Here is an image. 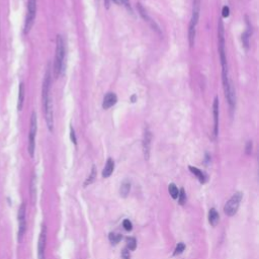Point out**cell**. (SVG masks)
<instances>
[{
	"mask_svg": "<svg viewBox=\"0 0 259 259\" xmlns=\"http://www.w3.org/2000/svg\"><path fill=\"white\" fill-rule=\"evenodd\" d=\"M64 59H65V42L63 37L58 34L56 38V50H55V59H54V76L59 77L64 70Z\"/></svg>",
	"mask_w": 259,
	"mask_h": 259,
	"instance_id": "1",
	"label": "cell"
},
{
	"mask_svg": "<svg viewBox=\"0 0 259 259\" xmlns=\"http://www.w3.org/2000/svg\"><path fill=\"white\" fill-rule=\"evenodd\" d=\"M199 11H200V1L199 0H193L192 3V14L188 26V42L190 47H193L196 34V25L199 24Z\"/></svg>",
	"mask_w": 259,
	"mask_h": 259,
	"instance_id": "2",
	"label": "cell"
},
{
	"mask_svg": "<svg viewBox=\"0 0 259 259\" xmlns=\"http://www.w3.org/2000/svg\"><path fill=\"white\" fill-rule=\"evenodd\" d=\"M38 131V117L36 111H33L32 117H30V123H29V145H28V151L29 156L33 158L34 155V149H36V136Z\"/></svg>",
	"mask_w": 259,
	"mask_h": 259,
	"instance_id": "3",
	"label": "cell"
},
{
	"mask_svg": "<svg viewBox=\"0 0 259 259\" xmlns=\"http://www.w3.org/2000/svg\"><path fill=\"white\" fill-rule=\"evenodd\" d=\"M37 15V0H29L28 2V12L25 21V33H29L34 24V19Z\"/></svg>",
	"mask_w": 259,
	"mask_h": 259,
	"instance_id": "4",
	"label": "cell"
},
{
	"mask_svg": "<svg viewBox=\"0 0 259 259\" xmlns=\"http://www.w3.org/2000/svg\"><path fill=\"white\" fill-rule=\"evenodd\" d=\"M242 198H243L242 192H236L235 194H233V196L228 200L227 203L225 204V207H224V212H225V214L227 216L232 217V216H234L236 212H237L239 206H240V203L242 200Z\"/></svg>",
	"mask_w": 259,
	"mask_h": 259,
	"instance_id": "5",
	"label": "cell"
},
{
	"mask_svg": "<svg viewBox=\"0 0 259 259\" xmlns=\"http://www.w3.org/2000/svg\"><path fill=\"white\" fill-rule=\"evenodd\" d=\"M18 241L20 242L22 240V237L25 233L26 230V220H25V203H22L19 207L18 210Z\"/></svg>",
	"mask_w": 259,
	"mask_h": 259,
	"instance_id": "6",
	"label": "cell"
},
{
	"mask_svg": "<svg viewBox=\"0 0 259 259\" xmlns=\"http://www.w3.org/2000/svg\"><path fill=\"white\" fill-rule=\"evenodd\" d=\"M46 245H47V228L45 225H42L40 238H38V259H45V250Z\"/></svg>",
	"mask_w": 259,
	"mask_h": 259,
	"instance_id": "7",
	"label": "cell"
},
{
	"mask_svg": "<svg viewBox=\"0 0 259 259\" xmlns=\"http://www.w3.org/2000/svg\"><path fill=\"white\" fill-rule=\"evenodd\" d=\"M151 141H152V134L148 127H145L144 135H143V152H144L145 159L148 160L150 157V149H151Z\"/></svg>",
	"mask_w": 259,
	"mask_h": 259,
	"instance_id": "8",
	"label": "cell"
},
{
	"mask_svg": "<svg viewBox=\"0 0 259 259\" xmlns=\"http://www.w3.org/2000/svg\"><path fill=\"white\" fill-rule=\"evenodd\" d=\"M212 114H214V136L218 137L219 134V98L216 96L212 103Z\"/></svg>",
	"mask_w": 259,
	"mask_h": 259,
	"instance_id": "9",
	"label": "cell"
},
{
	"mask_svg": "<svg viewBox=\"0 0 259 259\" xmlns=\"http://www.w3.org/2000/svg\"><path fill=\"white\" fill-rule=\"evenodd\" d=\"M118 101V97L114 92H109L103 98V102H102V107L104 109H109L111 106H114Z\"/></svg>",
	"mask_w": 259,
	"mask_h": 259,
	"instance_id": "10",
	"label": "cell"
},
{
	"mask_svg": "<svg viewBox=\"0 0 259 259\" xmlns=\"http://www.w3.org/2000/svg\"><path fill=\"white\" fill-rule=\"evenodd\" d=\"M114 170V161L111 159V158H109L106 161L105 166H104V168H103L102 176L104 178H107V177H109L111 174H113Z\"/></svg>",
	"mask_w": 259,
	"mask_h": 259,
	"instance_id": "11",
	"label": "cell"
},
{
	"mask_svg": "<svg viewBox=\"0 0 259 259\" xmlns=\"http://www.w3.org/2000/svg\"><path fill=\"white\" fill-rule=\"evenodd\" d=\"M25 102V84L24 82L19 83V89H18V100H17V109L20 111L22 109Z\"/></svg>",
	"mask_w": 259,
	"mask_h": 259,
	"instance_id": "12",
	"label": "cell"
},
{
	"mask_svg": "<svg viewBox=\"0 0 259 259\" xmlns=\"http://www.w3.org/2000/svg\"><path fill=\"white\" fill-rule=\"evenodd\" d=\"M219 221H220V216L216 208H211L210 212H208V222H210V224L212 227H216L218 225Z\"/></svg>",
	"mask_w": 259,
	"mask_h": 259,
	"instance_id": "13",
	"label": "cell"
},
{
	"mask_svg": "<svg viewBox=\"0 0 259 259\" xmlns=\"http://www.w3.org/2000/svg\"><path fill=\"white\" fill-rule=\"evenodd\" d=\"M189 170H190L193 174L198 177L200 183H204V182H206V180H207L206 175H204V173L202 171V170H199V168H196V167H193V166H189Z\"/></svg>",
	"mask_w": 259,
	"mask_h": 259,
	"instance_id": "14",
	"label": "cell"
},
{
	"mask_svg": "<svg viewBox=\"0 0 259 259\" xmlns=\"http://www.w3.org/2000/svg\"><path fill=\"white\" fill-rule=\"evenodd\" d=\"M168 191L170 193V195H171V198L173 199H178V194H179V191H178V188L176 187V185L174 183H170L169 186H168Z\"/></svg>",
	"mask_w": 259,
	"mask_h": 259,
	"instance_id": "15",
	"label": "cell"
},
{
	"mask_svg": "<svg viewBox=\"0 0 259 259\" xmlns=\"http://www.w3.org/2000/svg\"><path fill=\"white\" fill-rule=\"evenodd\" d=\"M130 189H131V183L129 182V181H127V180L123 181V182L122 183L121 190H119V192H121V195L127 196V194H129Z\"/></svg>",
	"mask_w": 259,
	"mask_h": 259,
	"instance_id": "16",
	"label": "cell"
},
{
	"mask_svg": "<svg viewBox=\"0 0 259 259\" xmlns=\"http://www.w3.org/2000/svg\"><path fill=\"white\" fill-rule=\"evenodd\" d=\"M95 178H96V169H95V166L93 165V166H92L90 175L88 176V178L86 179V181H85L84 186H87L88 184H91V183L95 180Z\"/></svg>",
	"mask_w": 259,
	"mask_h": 259,
	"instance_id": "17",
	"label": "cell"
},
{
	"mask_svg": "<svg viewBox=\"0 0 259 259\" xmlns=\"http://www.w3.org/2000/svg\"><path fill=\"white\" fill-rule=\"evenodd\" d=\"M137 247V241L136 239L133 238V237H129L127 238V248L129 249L130 251H133L136 249Z\"/></svg>",
	"mask_w": 259,
	"mask_h": 259,
	"instance_id": "18",
	"label": "cell"
},
{
	"mask_svg": "<svg viewBox=\"0 0 259 259\" xmlns=\"http://www.w3.org/2000/svg\"><path fill=\"white\" fill-rule=\"evenodd\" d=\"M109 239L113 244H118V243L122 240V235L118 234V233H110L109 236Z\"/></svg>",
	"mask_w": 259,
	"mask_h": 259,
	"instance_id": "19",
	"label": "cell"
},
{
	"mask_svg": "<svg viewBox=\"0 0 259 259\" xmlns=\"http://www.w3.org/2000/svg\"><path fill=\"white\" fill-rule=\"evenodd\" d=\"M37 181H36V176H33V179H32V184H30V192H32V198L34 202L36 200V194H37Z\"/></svg>",
	"mask_w": 259,
	"mask_h": 259,
	"instance_id": "20",
	"label": "cell"
},
{
	"mask_svg": "<svg viewBox=\"0 0 259 259\" xmlns=\"http://www.w3.org/2000/svg\"><path fill=\"white\" fill-rule=\"evenodd\" d=\"M185 200H186V194H185L184 189L181 188L179 191V194H178V203H179V204H183L185 203Z\"/></svg>",
	"mask_w": 259,
	"mask_h": 259,
	"instance_id": "21",
	"label": "cell"
},
{
	"mask_svg": "<svg viewBox=\"0 0 259 259\" xmlns=\"http://www.w3.org/2000/svg\"><path fill=\"white\" fill-rule=\"evenodd\" d=\"M248 36H249L248 32H245L242 34V42H243V46H244L246 49H248V46H249V37Z\"/></svg>",
	"mask_w": 259,
	"mask_h": 259,
	"instance_id": "22",
	"label": "cell"
},
{
	"mask_svg": "<svg viewBox=\"0 0 259 259\" xmlns=\"http://www.w3.org/2000/svg\"><path fill=\"white\" fill-rule=\"evenodd\" d=\"M184 249H185V245L183 244V243H178V245L176 246V248L174 250V255L181 254L184 251Z\"/></svg>",
	"mask_w": 259,
	"mask_h": 259,
	"instance_id": "23",
	"label": "cell"
},
{
	"mask_svg": "<svg viewBox=\"0 0 259 259\" xmlns=\"http://www.w3.org/2000/svg\"><path fill=\"white\" fill-rule=\"evenodd\" d=\"M123 226L127 231H131L133 229V225H132V223L130 222V220H125L123 223Z\"/></svg>",
	"mask_w": 259,
	"mask_h": 259,
	"instance_id": "24",
	"label": "cell"
},
{
	"mask_svg": "<svg viewBox=\"0 0 259 259\" xmlns=\"http://www.w3.org/2000/svg\"><path fill=\"white\" fill-rule=\"evenodd\" d=\"M122 257L123 259H131V254H130V250L127 248H125L122 251Z\"/></svg>",
	"mask_w": 259,
	"mask_h": 259,
	"instance_id": "25",
	"label": "cell"
},
{
	"mask_svg": "<svg viewBox=\"0 0 259 259\" xmlns=\"http://www.w3.org/2000/svg\"><path fill=\"white\" fill-rule=\"evenodd\" d=\"M222 15L223 17H228L230 15V8L228 6H224L222 10Z\"/></svg>",
	"mask_w": 259,
	"mask_h": 259,
	"instance_id": "26",
	"label": "cell"
},
{
	"mask_svg": "<svg viewBox=\"0 0 259 259\" xmlns=\"http://www.w3.org/2000/svg\"><path fill=\"white\" fill-rule=\"evenodd\" d=\"M70 136H71V141L74 143V144L76 145V143H77V140H76V137H75V131H74V127H70Z\"/></svg>",
	"mask_w": 259,
	"mask_h": 259,
	"instance_id": "27",
	"label": "cell"
},
{
	"mask_svg": "<svg viewBox=\"0 0 259 259\" xmlns=\"http://www.w3.org/2000/svg\"><path fill=\"white\" fill-rule=\"evenodd\" d=\"M114 3H117L118 5L125 4L127 6H129V0H113Z\"/></svg>",
	"mask_w": 259,
	"mask_h": 259,
	"instance_id": "28",
	"label": "cell"
},
{
	"mask_svg": "<svg viewBox=\"0 0 259 259\" xmlns=\"http://www.w3.org/2000/svg\"><path fill=\"white\" fill-rule=\"evenodd\" d=\"M251 151H252V142L249 141L248 143H247V146H246V153L250 154Z\"/></svg>",
	"mask_w": 259,
	"mask_h": 259,
	"instance_id": "29",
	"label": "cell"
},
{
	"mask_svg": "<svg viewBox=\"0 0 259 259\" xmlns=\"http://www.w3.org/2000/svg\"><path fill=\"white\" fill-rule=\"evenodd\" d=\"M104 2H105L106 8H109V0H104Z\"/></svg>",
	"mask_w": 259,
	"mask_h": 259,
	"instance_id": "30",
	"label": "cell"
}]
</instances>
